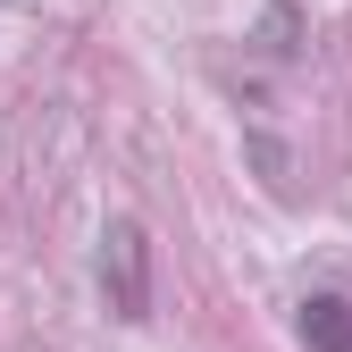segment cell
Here are the masks:
<instances>
[{
  "label": "cell",
  "mask_w": 352,
  "mask_h": 352,
  "mask_svg": "<svg viewBox=\"0 0 352 352\" xmlns=\"http://www.w3.org/2000/svg\"><path fill=\"white\" fill-rule=\"evenodd\" d=\"M302 344L311 352H352V302L344 294H311L302 302Z\"/></svg>",
  "instance_id": "obj_2"
},
{
  "label": "cell",
  "mask_w": 352,
  "mask_h": 352,
  "mask_svg": "<svg viewBox=\"0 0 352 352\" xmlns=\"http://www.w3.org/2000/svg\"><path fill=\"white\" fill-rule=\"evenodd\" d=\"M101 294L118 319H151V243L135 218H118V227L101 235Z\"/></svg>",
  "instance_id": "obj_1"
}]
</instances>
